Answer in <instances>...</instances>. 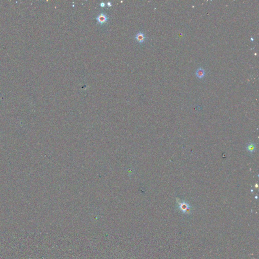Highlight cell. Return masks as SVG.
Returning a JSON list of instances; mask_svg holds the SVG:
<instances>
[{
	"mask_svg": "<svg viewBox=\"0 0 259 259\" xmlns=\"http://www.w3.org/2000/svg\"><path fill=\"white\" fill-rule=\"evenodd\" d=\"M96 19L99 23L103 25L104 23L107 22L108 17L105 14H104V13H101V14H100L97 16V17H96Z\"/></svg>",
	"mask_w": 259,
	"mask_h": 259,
	"instance_id": "obj_1",
	"label": "cell"
},
{
	"mask_svg": "<svg viewBox=\"0 0 259 259\" xmlns=\"http://www.w3.org/2000/svg\"><path fill=\"white\" fill-rule=\"evenodd\" d=\"M135 39L139 43H142L143 42H144L145 39H146V37H145L144 33H143V32H138V33H137V34L135 36Z\"/></svg>",
	"mask_w": 259,
	"mask_h": 259,
	"instance_id": "obj_2",
	"label": "cell"
},
{
	"mask_svg": "<svg viewBox=\"0 0 259 259\" xmlns=\"http://www.w3.org/2000/svg\"><path fill=\"white\" fill-rule=\"evenodd\" d=\"M107 6L108 7H111L112 6V4H111V3L110 2H108L107 3Z\"/></svg>",
	"mask_w": 259,
	"mask_h": 259,
	"instance_id": "obj_7",
	"label": "cell"
},
{
	"mask_svg": "<svg viewBox=\"0 0 259 259\" xmlns=\"http://www.w3.org/2000/svg\"><path fill=\"white\" fill-rule=\"evenodd\" d=\"M188 207L189 206H188L187 204H185V203H181L180 204V209H181L184 212V213H186L187 212V211H188Z\"/></svg>",
	"mask_w": 259,
	"mask_h": 259,
	"instance_id": "obj_4",
	"label": "cell"
},
{
	"mask_svg": "<svg viewBox=\"0 0 259 259\" xmlns=\"http://www.w3.org/2000/svg\"><path fill=\"white\" fill-rule=\"evenodd\" d=\"M105 3H104V2H101V3L100 4V6L101 7H104L105 6Z\"/></svg>",
	"mask_w": 259,
	"mask_h": 259,
	"instance_id": "obj_6",
	"label": "cell"
},
{
	"mask_svg": "<svg viewBox=\"0 0 259 259\" xmlns=\"http://www.w3.org/2000/svg\"><path fill=\"white\" fill-rule=\"evenodd\" d=\"M205 75H206L205 70L202 68H199L197 69L196 72V77L199 78H204Z\"/></svg>",
	"mask_w": 259,
	"mask_h": 259,
	"instance_id": "obj_3",
	"label": "cell"
},
{
	"mask_svg": "<svg viewBox=\"0 0 259 259\" xmlns=\"http://www.w3.org/2000/svg\"><path fill=\"white\" fill-rule=\"evenodd\" d=\"M248 149H249V151H253L254 149H255V146L254 145H252V144H250L248 146Z\"/></svg>",
	"mask_w": 259,
	"mask_h": 259,
	"instance_id": "obj_5",
	"label": "cell"
}]
</instances>
